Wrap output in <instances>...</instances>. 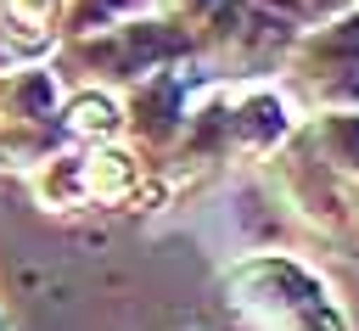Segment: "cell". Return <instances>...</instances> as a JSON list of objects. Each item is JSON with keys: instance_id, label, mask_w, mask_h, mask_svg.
Segmentation results:
<instances>
[{"instance_id": "6da1fadb", "label": "cell", "mask_w": 359, "mask_h": 331, "mask_svg": "<svg viewBox=\"0 0 359 331\" xmlns=\"http://www.w3.org/2000/svg\"><path fill=\"white\" fill-rule=\"evenodd\" d=\"M224 297L252 331H348V314L331 303L325 281L286 252H252L230 264Z\"/></svg>"}, {"instance_id": "7a4b0ae2", "label": "cell", "mask_w": 359, "mask_h": 331, "mask_svg": "<svg viewBox=\"0 0 359 331\" xmlns=\"http://www.w3.org/2000/svg\"><path fill=\"white\" fill-rule=\"evenodd\" d=\"M303 62H314V84L325 95H342V101H359V11L337 17L331 28L309 34L303 39Z\"/></svg>"}, {"instance_id": "3957f363", "label": "cell", "mask_w": 359, "mask_h": 331, "mask_svg": "<svg viewBox=\"0 0 359 331\" xmlns=\"http://www.w3.org/2000/svg\"><path fill=\"white\" fill-rule=\"evenodd\" d=\"M286 129H292V112H286V101H280L275 90H252V95L236 101L230 118H224V135H230L241 151H269Z\"/></svg>"}, {"instance_id": "277c9868", "label": "cell", "mask_w": 359, "mask_h": 331, "mask_svg": "<svg viewBox=\"0 0 359 331\" xmlns=\"http://www.w3.org/2000/svg\"><path fill=\"white\" fill-rule=\"evenodd\" d=\"M79 185H84V202L90 196L95 202H123L140 185V163L129 151H118V146H101V151H90L79 163Z\"/></svg>"}, {"instance_id": "5b68a950", "label": "cell", "mask_w": 359, "mask_h": 331, "mask_svg": "<svg viewBox=\"0 0 359 331\" xmlns=\"http://www.w3.org/2000/svg\"><path fill=\"white\" fill-rule=\"evenodd\" d=\"M62 123H67V135H79V140H112L123 118H118V101H112V95L84 90V95H73V101H67Z\"/></svg>"}, {"instance_id": "8992f818", "label": "cell", "mask_w": 359, "mask_h": 331, "mask_svg": "<svg viewBox=\"0 0 359 331\" xmlns=\"http://www.w3.org/2000/svg\"><path fill=\"white\" fill-rule=\"evenodd\" d=\"M0 95L11 101L17 118H45V112L56 107V84H50V73H11V79L0 84Z\"/></svg>"}, {"instance_id": "52a82bcc", "label": "cell", "mask_w": 359, "mask_h": 331, "mask_svg": "<svg viewBox=\"0 0 359 331\" xmlns=\"http://www.w3.org/2000/svg\"><path fill=\"white\" fill-rule=\"evenodd\" d=\"M56 6H62V0H6V11H11L22 28H50V22H56Z\"/></svg>"}, {"instance_id": "ba28073f", "label": "cell", "mask_w": 359, "mask_h": 331, "mask_svg": "<svg viewBox=\"0 0 359 331\" xmlns=\"http://www.w3.org/2000/svg\"><path fill=\"white\" fill-rule=\"evenodd\" d=\"M174 6H180V11H191V17H202V11H213L219 0H174Z\"/></svg>"}]
</instances>
